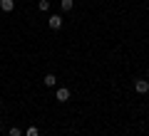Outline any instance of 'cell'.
<instances>
[{
  "label": "cell",
  "mask_w": 149,
  "mask_h": 136,
  "mask_svg": "<svg viewBox=\"0 0 149 136\" xmlns=\"http://www.w3.org/2000/svg\"><path fill=\"white\" fill-rule=\"evenodd\" d=\"M134 92H137V94H147L149 92V82L147 79H134Z\"/></svg>",
  "instance_id": "6da1fadb"
},
{
  "label": "cell",
  "mask_w": 149,
  "mask_h": 136,
  "mask_svg": "<svg viewBox=\"0 0 149 136\" xmlns=\"http://www.w3.org/2000/svg\"><path fill=\"white\" fill-rule=\"evenodd\" d=\"M55 99H57L60 104L70 101V89H67V87H60V89H57V94H55Z\"/></svg>",
  "instance_id": "7a4b0ae2"
},
{
  "label": "cell",
  "mask_w": 149,
  "mask_h": 136,
  "mask_svg": "<svg viewBox=\"0 0 149 136\" xmlns=\"http://www.w3.org/2000/svg\"><path fill=\"white\" fill-rule=\"evenodd\" d=\"M47 27L50 30H60V27H62V17L60 15H50L47 17Z\"/></svg>",
  "instance_id": "3957f363"
},
{
  "label": "cell",
  "mask_w": 149,
  "mask_h": 136,
  "mask_svg": "<svg viewBox=\"0 0 149 136\" xmlns=\"http://www.w3.org/2000/svg\"><path fill=\"white\" fill-rule=\"evenodd\" d=\"M0 10L3 12H13L15 10V0H0Z\"/></svg>",
  "instance_id": "277c9868"
},
{
  "label": "cell",
  "mask_w": 149,
  "mask_h": 136,
  "mask_svg": "<svg viewBox=\"0 0 149 136\" xmlns=\"http://www.w3.org/2000/svg\"><path fill=\"white\" fill-rule=\"evenodd\" d=\"M55 82H57V79H55V74H45V79H42L45 87H55Z\"/></svg>",
  "instance_id": "5b68a950"
},
{
  "label": "cell",
  "mask_w": 149,
  "mask_h": 136,
  "mask_svg": "<svg viewBox=\"0 0 149 136\" xmlns=\"http://www.w3.org/2000/svg\"><path fill=\"white\" fill-rule=\"evenodd\" d=\"M60 5H62V10H65V12H70V10L74 8V0H62Z\"/></svg>",
  "instance_id": "8992f818"
},
{
  "label": "cell",
  "mask_w": 149,
  "mask_h": 136,
  "mask_svg": "<svg viewBox=\"0 0 149 136\" xmlns=\"http://www.w3.org/2000/svg\"><path fill=\"white\" fill-rule=\"evenodd\" d=\"M37 8H40V10H50V0H40V3H37Z\"/></svg>",
  "instance_id": "52a82bcc"
},
{
  "label": "cell",
  "mask_w": 149,
  "mask_h": 136,
  "mask_svg": "<svg viewBox=\"0 0 149 136\" xmlns=\"http://www.w3.org/2000/svg\"><path fill=\"white\" fill-rule=\"evenodd\" d=\"M25 136H40V131H37V126H30V129L25 131Z\"/></svg>",
  "instance_id": "ba28073f"
},
{
  "label": "cell",
  "mask_w": 149,
  "mask_h": 136,
  "mask_svg": "<svg viewBox=\"0 0 149 136\" xmlns=\"http://www.w3.org/2000/svg\"><path fill=\"white\" fill-rule=\"evenodd\" d=\"M8 136H22V131H20V129H17V126H13V129H10V131H8Z\"/></svg>",
  "instance_id": "9c48e42d"
},
{
  "label": "cell",
  "mask_w": 149,
  "mask_h": 136,
  "mask_svg": "<svg viewBox=\"0 0 149 136\" xmlns=\"http://www.w3.org/2000/svg\"><path fill=\"white\" fill-rule=\"evenodd\" d=\"M0 124H3V119H0Z\"/></svg>",
  "instance_id": "30bf717a"
}]
</instances>
